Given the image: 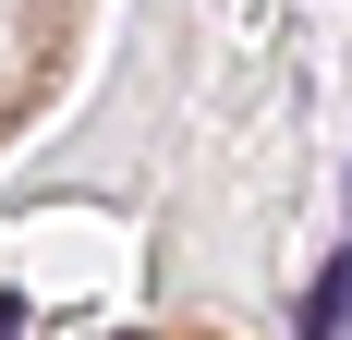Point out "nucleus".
Segmentation results:
<instances>
[{
	"label": "nucleus",
	"mask_w": 352,
	"mask_h": 340,
	"mask_svg": "<svg viewBox=\"0 0 352 340\" xmlns=\"http://www.w3.org/2000/svg\"><path fill=\"white\" fill-rule=\"evenodd\" d=\"M340 328H352V255H328L316 304H304V340H340Z\"/></svg>",
	"instance_id": "f257e3e1"
}]
</instances>
